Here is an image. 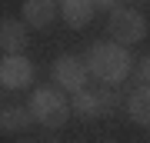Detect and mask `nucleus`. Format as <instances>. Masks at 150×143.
<instances>
[{
	"label": "nucleus",
	"instance_id": "f257e3e1",
	"mask_svg": "<svg viewBox=\"0 0 150 143\" xmlns=\"http://www.w3.org/2000/svg\"><path fill=\"white\" fill-rule=\"evenodd\" d=\"M87 67H90V77H97L107 87H120L123 80L134 73V57L123 43L113 40H97L87 50Z\"/></svg>",
	"mask_w": 150,
	"mask_h": 143
},
{
	"label": "nucleus",
	"instance_id": "f03ea898",
	"mask_svg": "<svg viewBox=\"0 0 150 143\" xmlns=\"http://www.w3.org/2000/svg\"><path fill=\"white\" fill-rule=\"evenodd\" d=\"M30 113L33 120L40 123L43 130H60L67 127L70 113H74V106H70V100L64 97V90L60 87H37V90L30 93Z\"/></svg>",
	"mask_w": 150,
	"mask_h": 143
},
{
	"label": "nucleus",
	"instance_id": "7ed1b4c3",
	"mask_svg": "<svg viewBox=\"0 0 150 143\" xmlns=\"http://www.w3.org/2000/svg\"><path fill=\"white\" fill-rule=\"evenodd\" d=\"M70 106H74V113L80 120H103V117H110V113L117 110V93H113V87H107V83H100L97 90L83 87L80 93L70 97Z\"/></svg>",
	"mask_w": 150,
	"mask_h": 143
},
{
	"label": "nucleus",
	"instance_id": "20e7f679",
	"mask_svg": "<svg viewBox=\"0 0 150 143\" xmlns=\"http://www.w3.org/2000/svg\"><path fill=\"white\" fill-rule=\"evenodd\" d=\"M147 17L134 10V7H117V10H110V20H107V33L113 43H123V47H130V43H140L147 37Z\"/></svg>",
	"mask_w": 150,
	"mask_h": 143
},
{
	"label": "nucleus",
	"instance_id": "39448f33",
	"mask_svg": "<svg viewBox=\"0 0 150 143\" xmlns=\"http://www.w3.org/2000/svg\"><path fill=\"white\" fill-rule=\"evenodd\" d=\"M50 77H54V87H60L64 93H80L87 87V77H90V67H87L83 57H77V53H64V57L54 60V67H50Z\"/></svg>",
	"mask_w": 150,
	"mask_h": 143
},
{
	"label": "nucleus",
	"instance_id": "423d86ee",
	"mask_svg": "<svg viewBox=\"0 0 150 143\" xmlns=\"http://www.w3.org/2000/svg\"><path fill=\"white\" fill-rule=\"evenodd\" d=\"M33 60L23 53H4L0 60V87L4 90H27L33 83Z\"/></svg>",
	"mask_w": 150,
	"mask_h": 143
},
{
	"label": "nucleus",
	"instance_id": "0eeeda50",
	"mask_svg": "<svg viewBox=\"0 0 150 143\" xmlns=\"http://www.w3.org/2000/svg\"><path fill=\"white\" fill-rule=\"evenodd\" d=\"M20 17L33 30H47L54 23V17H57V0H23L20 4Z\"/></svg>",
	"mask_w": 150,
	"mask_h": 143
},
{
	"label": "nucleus",
	"instance_id": "6e6552de",
	"mask_svg": "<svg viewBox=\"0 0 150 143\" xmlns=\"http://www.w3.org/2000/svg\"><path fill=\"white\" fill-rule=\"evenodd\" d=\"M30 123H37V120H33L30 106H23V103H7L0 110V133L4 137H17V133L30 130Z\"/></svg>",
	"mask_w": 150,
	"mask_h": 143
},
{
	"label": "nucleus",
	"instance_id": "1a4fd4ad",
	"mask_svg": "<svg viewBox=\"0 0 150 143\" xmlns=\"http://www.w3.org/2000/svg\"><path fill=\"white\" fill-rule=\"evenodd\" d=\"M0 47H4V53H23V47H27L23 17H4L0 20Z\"/></svg>",
	"mask_w": 150,
	"mask_h": 143
},
{
	"label": "nucleus",
	"instance_id": "9d476101",
	"mask_svg": "<svg viewBox=\"0 0 150 143\" xmlns=\"http://www.w3.org/2000/svg\"><path fill=\"white\" fill-rule=\"evenodd\" d=\"M123 110L137 127H150V83H140L123 97Z\"/></svg>",
	"mask_w": 150,
	"mask_h": 143
},
{
	"label": "nucleus",
	"instance_id": "9b49d317",
	"mask_svg": "<svg viewBox=\"0 0 150 143\" xmlns=\"http://www.w3.org/2000/svg\"><path fill=\"white\" fill-rule=\"evenodd\" d=\"M93 13H97L93 0H60V17H64V23L70 30H83L93 20Z\"/></svg>",
	"mask_w": 150,
	"mask_h": 143
},
{
	"label": "nucleus",
	"instance_id": "f8f14e48",
	"mask_svg": "<svg viewBox=\"0 0 150 143\" xmlns=\"http://www.w3.org/2000/svg\"><path fill=\"white\" fill-rule=\"evenodd\" d=\"M137 80H140V83H150V53L137 63Z\"/></svg>",
	"mask_w": 150,
	"mask_h": 143
},
{
	"label": "nucleus",
	"instance_id": "ddd939ff",
	"mask_svg": "<svg viewBox=\"0 0 150 143\" xmlns=\"http://www.w3.org/2000/svg\"><path fill=\"white\" fill-rule=\"evenodd\" d=\"M97 10H117V0H93Z\"/></svg>",
	"mask_w": 150,
	"mask_h": 143
},
{
	"label": "nucleus",
	"instance_id": "4468645a",
	"mask_svg": "<svg viewBox=\"0 0 150 143\" xmlns=\"http://www.w3.org/2000/svg\"><path fill=\"white\" fill-rule=\"evenodd\" d=\"M17 143H40V140H33V137H23V140H17Z\"/></svg>",
	"mask_w": 150,
	"mask_h": 143
},
{
	"label": "nucleus",
	"instance_id": "2eb2a0df",
	"mask_svg": "<svg viewBox=\"0 0 150 143\" xmlns=\"http://www.w3.org/2000/svg\"><path fill=\"white\" fill-rule=\"evenodd\" d=\"M50 143H60V140H50Z\"/></svg>",
	"mask_w": 150,
	"mask_h": 143
}]
</instances>
